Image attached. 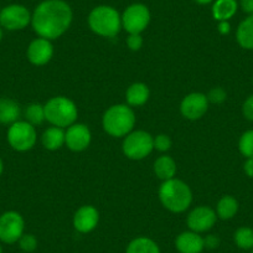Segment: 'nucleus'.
Returning <instances> with one entry per match:
<instances>
[{
  "instance_id": "obj_5",
  "label": "nucleus",
  "mask_w": 253,
  "mask_h": 253,
  "mask_svg": "<svg viewBox=\"0 0 253 253\" xmlns=\"http://www.w3.org/2000/svg\"><path fill=\"white\" fill-rule=\"evenodd\" d=\"M45 108L46 121L50 122L53 126L60 128H69L70 126L76 123L79 111L74 101L67 97L57 96L47 101L43 106Z\"/></svg>"
},
{
  "instance_id": "obj_20",
  "label": "nucleus",
  "mask_w": 253,
  "mask_h": 253,
  "mask_svg": "<svg viewBox=\"0 0 253 253\" xmlns=\"http://www.w3.org/2000/svg\"><path fill=\"white\" fill-rule=\"evenodd\" d=\"M126 103L133 107H139L147 103L149 99V88L145 84L137 82L128 87L126 93Z\"/></svg>"
},
{
  "instance_id": "obj_15",
  "label": "nucleus",
  "mask_w": 253,
  "mask_h": 253,
  "mask_svg": "<svg viewBox=\"0 0 253 253\" xmlns=\"http://www.w3.org/2000/svg\"><path fill=\"white\" fill-rule=\"evenodd\" d=\"M99 212L96 208L86 205L80 208L74 216V227L81 233H89L97 227Z\"/></svg>"
},
{
  "instance_id": "obj_6",
  "label": "nucleus",
  "mask_w": 253,
  "mask_h": 253,
  "mask_svg": "<svg viewBox=\"0 0 253 253\" xmlns=\"http://www.w3.org/2000/svg\"><path fill=\"white\" fill-rule=\"evenodd\" d=\"M122 149L128 159L142 160L154 149V138L145 130H132L124 138Z\"/></svg>"
},
{
  "instance_id": "obj_11",
  "label": "nucleus",
  "mask_w": 253,
  "mask_h": 253,
  "mask_svg": "<svg viewBox=\"0 0 253 253\" xmlns=\"http://www.w3.org/2000/svg\"><path fill=\"white\" fill-rule=\"evenodd\" d=\"M217 220L216 211L209 206H198L187 216V227L190 231L196 233H203L211 230Z\"/></svg>"
},
{
  "instance_id": "obj_14",
  "label": "nucleus",
  "mask_w": 253,
  "mask_h": 253,
  "mask_svg": "<svg viewBox=\"0 0 253 253\" xmlns=\"http://www.w3.org/2000/svg\"><path fill=\"white\" fill-rule=\"evenodd\" d=\"M53 56V46L50 40L38 38L28 47V58L35 66H43Z\"/></svg>"
},
{
  "instance_id": "obj_34",
  "label": "nucleus",
  "mask_w": 253,
  "mask_h": 253,
  "mask_svg": "<svg viewBox=\"0 0 253 253\" xmlns=\"http://www.w3.org/2000/svg\"><path fill=\"white\" fill-rule=\"evenodd\" d=\"M240 5L248 15H253V0H241Z\"/></svg>"
},
{
  "instance_id": "obj_31",
  "label": "nucleus",
  "mask_w": 253,
  "mask_h": 253,
  "mask_svg": "<svg viewBox=\"0 0 253 253\" xmlns=\"http://www.w3.org/2000/svg\"><path fill=\"white\" fill-rule=\"evenodd\" d=\"M126 45L132 51H138L143 46V38L140 34H129L126 39Z\"/></svg>"
},
{
  "instance_id": "obj_41",
  "label": "nucleus",
  "mask_w": 253,
  "mask_h": 253,
  "mask_svg": "<svg viewBox=\"0 0 253 253\" xmlns=\"http://www.w3.org/2000/svg\"><path fill=\"white\" fill-rule=\"evenodd\" d=\"M252 253H253V248H252Z\"/></svg>"
},
{
  "instance_id": "obj_21",
  "label": "nucleus",
  "mask_w": 253,
  "mask_h": 253,
  "mask_svg": "<svg viewBox=\"0 0 253 253\" xmlns=\"http://www.w3.org/2000/svg\"><path fill=\"white\" fill-rule=\"evenodd\" d=\"M42 145L47 150H57L65 144V130L60 126H50L42 134Z\"/></svg>"
},
{
  "instance_id": "obj_13",
  "label": "nucleus",
  "mask_w": 253,
  "mask_h": 253,
  "mask_svg": "<svg viewBox=\"0 0 253 253\" xmlns=\"http://www.w3.org/2000/svg\"><path fill=\"white\" fill-rule=\"evenodd\" d=\"M91 130L84 124L75 123L65 132V144L72 152H84L91 144Z\"/></svg>"
},
{
  "instance_id": "obj_7",
  "label": "nucleus",
  "mask_w": 253,
  "mask_h": 253,
  "mask_svg": "<svg viewBox=\"0 0 253 253\" xmlns=\"http://www.w3.org/2000/svg\"><path fill=\"white\" fill-rule=\"evenodd\" d=\"M6 139L9 145L16 152H28L35 147L38 134L33 124L26 121H18L10 124Z\"/></svg>"
},
{
  "instance_id": "obj_23",
  "label": "nucleus",
  "mask_w": 253,
  "mask_h": 253,
  "mask_svg": "<svg viewBox=\"0 0 253 253\" xmlns=\"http://www.w3.org/2000/svg\"><path fill=\"white\" fill-rule=\"evenodd\" d=\"M126 253H160V248L154 240L142 236L130 241Z\"/></svg>"
},
{
  "instance_id": "obj_19",
  "label": "nucleus",
  "mask_w": 253,
  "mask_h": 253,
  "mask_svg": "<svg viewBox=\"0 0 253 253\" xmlns=\"http://www.w3.org/2000/svg\"><path fill=\"white\" fill-rule=\"evenodd\" d=\"M238 45L245 50H253V15H248L242 20L236 31Z\"/></svg>"
},
{
  "instance_id": "obj_25",
  "label": "nucleus",
  "mask_w": 253,
  "mask_h": 253,
  "mask_svg": "<svg viewBox=\"0 0 253 253\" xmlns=\"http://www.w3.org/2000/svg\"><path fill=\"white\" fill-rule=\"evenodd\" d=\"M233 241L236 246L241 250H252L253 248V228L251 227H240L236 230L233 235Z\"/></svg>"
},
{
  "instance_id": "obj_9",
  "label": "nucleus",
  "mask_w": 253,
  "mask_h": 253,
  "mask_svg": "<svg viewBox=\"0 0 253 253\" xmlns=\"http://www.w3.org/2000/svg\"><path fill=\"white\" fill-rule=\"evenodd\" d=\"M25 221L16 211H6L0 216V242L13 245L24 235Z\"/></svg>"
},
{
  "instance_id": "obj_28",
  "label": "nucleus",
  "mask_w": 253,
  "mask_h": 253,
  "mask_svg": "<svg viewBox=\"0 0 253 253\" xmlns=\"http://www.w3.org/2000/svg\"><path fill=\"white\" fill-rule=\"evenodd\" d=\"M19 247L24 251V252H34V251L38 248V240L34 235L31 233H24L20 237V240L18 241Z\"/></svg>"
},
{
  "instance_id": "obj_35",
  "label": "nucleus",
  "mask_w": 253,
  "mask_h": 253,
  "mask_svg": "<svg viewBox=\"0 0 253 253\" xmlns=\"http://www.w3.org/2000/svg\"><path fill=\"white\" fill-rule=\"evenodd\" d=\"M243 170H245L247 176L253 177V158H246V162L243 164Z\"/></svg>"
},
{
  "instance_id": "obj_22",
  "label": "nucleus",
  "mask_w": 253,
  "mask_h": 253,
  "mask_svg": "<svg viewBox=\"0 0 253 253\" xmlns=\"http://www.w3.org/2000/svg\"><path fill=\"white\" fill-rule=\"evenodd\" d=\"M154 172L163 181L172 179L175 176V174H176V163L174 162V159L171 157L162 155V157H159L155 160Z\"/></svg>"
},
{
  "instance_id": "obj_30",
  "label": "nucleus",
  "mask_w": 253,
  "mask_h": 253,
  "mask_svg": "<svg viewBox=\"0 0 253 253\" xmlns=\"http://www.w3.org/2000/svg\"><path fill=\"white\" fill-rule=\"evenodd\" d=\"M171 139L167 134H159L154 138V149L159 152H168L171 148Z\"/></svg>"
},
{
  "instance_id": "obj_29",
  "label": "nucleus",
  "mask_w": 253,
  "mask_h": 253,
  "mask_svg": "<svg viewBox=\"0 0 253 253\" xmlns=\"http://www.w3.org/2000/svg\"><path fill=\"white\" fill-rule=\"evenodd\" d=\"M206 97H208L209 103L221 104L227 99V93H226L225 89L221 88V87H215V88H212L209 92Z\"/></svg>"
},
{
  "instance_id": "obj_16",
  "label": "nucleus",
  "mask_w": 253,
  "mask_h": 253,
  "mask_svg": "<svg viewBox=\"0 0 253 253\" xmlns=\"http://www.w3.org/2000/svg\"><path fill=\"white\" fill-rule=\"evenodd\" d=\"M175 247L180 253H201L205 250V243L200 233L185 231L176 237Z\"/></svg>"
},
{
  "instance_id": "obj_4",
  "label": "nucleus",
  "mask_w": 253,
  "mask_h": 253,
  "mask_svg": "<svg viewBox=\"0 0 253 253\" xmlns=\"http://www.w3.org/2000/svg\"><path fill=\"white\" fill-rule=\"evenodd\" d=\"M88 25L94 34L102 38H114L121 31L122 16L112 6L99 5L89 13Z\"/></svg>"
},
{
  "instance_id": "obj_36",
  "label": "nucleus",
  "mask_w": 253,
  "mask_h": 253,
  "mask_svg": "<svg viewBox=\"0 0 253 253\" xmlns=\"http://www.w3.org/2000/svg\"><path fill=\"white\" fill-rule=\"evenodd\" d=\"M218 31H220V34H222V35H226V34L230 33L231 30V26H230V23L228 21H218Z\"/></svg>"
},
{
  "instance_id": "obj_27",
  "label": "nucleus",
  "mask_w": 253,
  "mask_h": 253,
  "mask_svg": "<svg viewBox=\"0 0 253 253\" xmlns=\"http://www.w3.org/2000/svg\"><path fill=\"white\" fill-rule=\"evenodd\" d=\"M238 149L246 158H253V129L243 133L238 142Z\"/></svg>"
},
{
  "instance_id": "obj_24",
  "label": "nucleus",
  "mask_w": 253,
  "mask_h": 253,
  "mask_svg": "<svg viewBox=\"0 0 253 253\" xmlns=\"http://www.w3.org/2000/svg\"><path fill=\"white\" fill-rule=\"evenodd\" d=\"M238 212V201L233 196L226 195L220 199L216 206V215L221 220H230Z\"/></svg>"
},
{
  "instance_id": "obj_38",
  "label": "nucleus",
  "mask_w": 253,
  "mask_h": 253,
  "mask_svg": "<svg viewBox=\"0 0 253 253\" xmlns=\"http://www.w3.org/2000/svg\"><path fill=\"white\" fill-rule=\"evenodd\" d=\"M3 171H4V163L3 160H1V158H0V176H1Z\"/></svg>"
},
{
  "instance_id": "obj_39",
  "label": "nucleus",
  "mask_w": 253,
  "mask_h": 253,
  "mask_svg": "<svg viewBox=\"0 0 253 253\" xmlns=\"http://www.w3.org/2000/svg\"><path fill=\"white\" fill-rule=\"evenodd\" d=\"M1 39H3V28L0 26V41H1Z\"/></svg>"
},
{
  "instance_id": "obj_32",
  "label": "nucleus",
  "mask_w": 253,
  "mask_h": 253,
  "mask_svg": "<svg viewBox=\"0 0 253 253\" xmlns=\"http://www.w3.org/2000/svg\"><path fill=\"white\" fill-rule=\"evenodd\" d=\"M242 113L246 119L253 122V94L248 97L242 106Z\"/></svg>"
},
{
  "instance_id": "obj_12",
  "label": "nucleus",
  "mask_w": 253,
  "mask_h": 253,
  "mask_svg": "<svg viewBox=\"0 0 253 253\" xmlns=\"http://www.w3.org/2000/svg\"><path fill=\"white\" fill-rule=\"evenodd\" d=\"M209 109V101L206 94L200 92H193L184 97L180 104V112L190 121H196L205 116Z\"/></svg>"
},
{
  "instance_id": "obj_2",
  "label": "nucleus",
  "mask_w": 253,
  "mask_h": 253,
  "mask_svg": "<svg viewBox=\"0 0 253 253\" xmlns=\"http://www.w3.org/2000/svg\"><path fill=\"white\" fill-rule=\"evenodd\" d=\"M159 199L163 206L171 212L180 213L193 203V193L186 182L179 179L165 180L159 189Z\"/></svg>"
},
{
  "instance_id": "obj_3",
  "label": "nucleus",
  "mask_w": 253,
  "mask_h": 253,
  "mask_svg": "<svg viewBox=\"0 0 253 253\" xmlns=\"http://www.w3.org/2000/svg\"><path fill=\"white\" fill-rule=\"evenodd\" d=\"M102 126L112 137H126L134 128L135 114L126 104H114L104 112Z\"/></svg>"
},
{
  "instance_id": "obj_37",
  "label": "nucleus",
  "mask_w": 253,
  "mask_h": 253,
  "mask_svg": "<svg viewBox=\"0 0 253 253\" xmlns=\"http://www.w3.org/2000/svg\"><path fill=\"white\" fill-rule=\"evenodd\" d=\"M198 4H201V5H208V4L212 3L213 0H195Z\"/></svg>"
},
{
  "instance_id": "obj_40",
  "label": "nucleus",
  "mask_w": 253,
  "mask_h": 253,
  "mask_svg": "<svg viewBox=\"0 0 253 253\" xmlns=\"http://www.w3.org/2000/svg\"><path fill=\"white\" fill-rule=\"evenodd\" d=\"M0 253H3V247H1V243H0Z\"/></svg>"
},
{
  "instance_id": "obj_26",
  "label": "nucleus",
  "mask_w": 253,
  "mask_h": 253,
  "mask_svg": "<svg viewBox=\"0 0 253 253\" xmlns=\"http://www.w3.org/2000/svg\"><path fill=\"white\" fill-rule=\"evenodd\" d=\"M25 121L33 124L34 126H39L46 121L45 117V108L40 103H31L26 107L25 109Z\"/></svg>"
},
{
  "instance_id": "obj_18",
  "label": "nucleus",
  "mask_w": 253,
  "mask_h": 253,
  "mask_svg": "<svg viewBox=\"0 0 253 253\" xmlns=\"http://www.w3.org/2000/svg\"><path fill=\"white\" fill-rule=\"evenodd\" d=\"M238 3L236 0H215L212 5V16L217 21H228L237 13Z\"/></svg>"
},
{
  "instance_id": "obj_8",
  "label": "nucleus",
  "mask_w": 253,
  "mask_h": 253,
  "mask_svg": "<svg viewBox=\"0 0 253 253\" xmlns=\"http://www.w3.org/2000/svg\"><path fill=\"white\" fill-rule=\"evenodd\" d=\"M150 23V11L144 4L129 5L122 15V28L129 34H140Z\"/></svg>"
},
{
  "instance_id": "obj_10",
  "label": "nucleus",
  "mask_w": 253,
  "mask_h": 253,
  "mask_svg": "<svg viewBox=\"0 0 253 253\" xmlns=\"http://www.w3.org/2000/svg\"><path fill=\"white\" fill-rule=\"evenodd\" d=\"M31 24V14L20 4H11L0 9V26L9 31L23 30Z\"/></svg>"
},
{
  "instance_id": "obj_17",
  "label": "nucleus",
  "mask_w": 253,
  "mask_h": 253,
  "mask_svg": "<svg viewBox=\"0 0 253 253\" xmlns=\"http://www.w3.org/2000/svg\"><path fill=\"white\" fill-rule=\"evenodd\" d=\"M21 114L18 102L10 98H0V123L13 124L19 121Z\"/></svg>"
},
{
  "instance_id": "obj_33",
  "label": "nucleus",
  "mask_w": 253,
  "mask_h": 253,
  "mask_svg": "<svg viewBox=\"0 0 253 253\" xmlns=\"http://www.w3.org/2000/svg\"><path fill=\"white\" fill-rule=\"evenodd\" d=\"M204 243H205V248L209 250H215L220 246V238L216 235H209L204 238Z\"/></svg>"
},
{
  "instance_id": "obj_1",
  "label": "nucleus",
  "mask_w": 253,
  "mask_h": 253,
  "mask_svg": "<svg viewBox=\"0 0 253 253\" xmlns=\"http://www.w3.org/2000/svg\"><path fill=\"white\" fill-rule=\"evenodd\" d=\"M72 9L63 0H45L39 4L31 15V25L40 38L55 40L71 26Z\"/></svg>"
}]
</instances>
